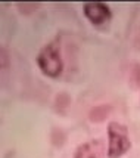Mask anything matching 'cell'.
Instances as JSON below:
<instances>
[{
  "instance_id": "1",
  "label": "cell",
  "mask_w": 140,
  "mask_h": 158,
  "mask_svg": "<svg viewBox=\"0 0 140 158\" xmlns=\"http://www.w3.org/2000/svg\"><path fill=\"white\" fill-rule=\"evenodd\" d=\"M37 64L43 74L47 77H58L62 73L63 64L61 59V53H59V46L58 43H50L37 56Z\"/></svg>"
},
{
  "instance_id": "2",
  "label": "cell",
  "mask_w": 140,
  "mask_h": 158,
  "mask_svg": "<svg viewBox=\"0 0 140 158\" xmlns=\"http://www.w3.org/2000/svg\"><path fill=\"white\" fill-rule=\"evenodd\" d=\"M108 158H119L130 149V139L127 129L119 123H109L108 126Z\"/></svg>"
},
{
  "instance_id": "3",
  "label": "cell",
  "mask_w": 140,
  "mask_h": 158,
  "mask_svg": "<svg viewBox=\"0 0 140 158\" xmlns=\"http://www.w3.org/2000/svg\"><path fill=\"white\" fill-rule=\"evenodd\" d=\"M83 9H84L86 18L90 21L93 25H96V27L106 24L112 16L108 5H106V3H100V2H89V3H84Z\"/></svg>"
},
{
  "instance_id": "4",
  "label": "cell",
  "mask_w": 140,
  "mask_h": 158,
  "mask_svg": "<svg viewBox=\"0 0 140 158\" xmlns=\"http://www.w3.org/2000/svg\"><path fill=\"white\" fill-rule=\"evenodd\" d=\"M102 154H103V142L96 139L81 145L77 149L74 158H102Z\"/></svg>"
}]
</instances>
